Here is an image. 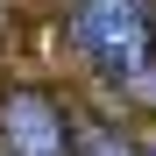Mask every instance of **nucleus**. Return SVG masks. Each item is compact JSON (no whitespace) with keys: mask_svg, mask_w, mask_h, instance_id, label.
I'll return each mask as SVG.
<instances>
[{"mask_svg":"<svg viewBox=\"0 0 156 156\" xmlns=\"http://www.w3.org/2000/svg\"><path fill=\"white\" fill-rule=\"evenodd\" d=\"M78 156H142V149L128 142L121 128H107V121H92L85 135H78Z\"/></svg>","mask_w":156,"mask_h":156,"instance_id":"nucleus-3","label":"nucleus"},{"mask_svg":"<svg viewBox=\"0 0 156 156\" xmlns=\"http://www.w3.org/2000/svg\"><path fill=\"white\" fill-rule=\"evenodd\" d=\"M64 36H71V50L107 78V85H135V92L149 85L156 36H149V7L142 0H71Z\"/></svg>","mask_w":156,"mask_h":156,"instance_id":"nucleus-1","label":"nucleus"},{"mask_svg":"<svg viewBox=\"0 0 156 156\" xmlns=\"http://www.w3.org/2000/svg\"><path fill=\"white\" fill-rule=\"evenodd\" d=\"M142 156H156V142H142Z\"/></svg>","mask_w":156,"mask_h":156,"instance_id":"nucleus-4","label":"nucleus"},{"mask_svg":"<svg viewBox=\"0 0 156 156\" xmlns=\"http://www.w3.org/2000/svg\"><path fill=\"white\" fill-rule=\"evenodd\" d=\"M0 156H78V135H71L64 107L36 85L0 92Z\"/></svg>","mask_w":156,"mask_h":156,"instance_id":"nucleus-2","label":"nucleus"}]
</instances>
